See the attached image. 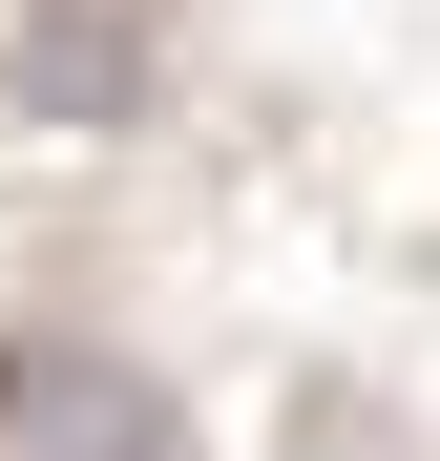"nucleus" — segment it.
<instances>
[{
  "label": "nucleus",
  "mask_w": 440,
  "mask_h": 461,
  "mask_svg": "<svg viewBox=\"0 0 440 461\" xmlns=\"http://www.w3.org/2000/svg\"><path fill=\"white\" fill-rule=\"evenodd\" d=\"M0 440L22 461H168V399L126 357H85V336H22L0 357Z\"/></svg>",
  "instance_id": "1"
}]
</instances>
